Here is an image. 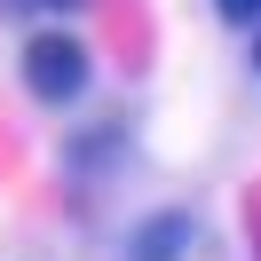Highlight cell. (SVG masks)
I'll list each match as a JSON object with an SVG mask.
<instances>
[{"label": "cell", "mask_w": 261, "mask_h": 261, "mask_svg": "<svg viewBox=\"0 0 261 261\" xmlns=\"http://www.w3.org/2000/svg\"><path fill=\"white\" fill-rule=\"evenodd\" d=\"M16 80H24V95L32 103H80L87 87H95V56H87V40L80 32H64V24H32L24 32V48H16Z\"/></svg>", "instance_id": "obj_1"}, {"label": "cell", "mask_w": 261, "mask_h": 261, "mask_svg": "<svg viewBox=\"0 0 261 261\" xmlns=\"http://www.w3.org/2000/svg\"><path fill=\"white\" fill-rule=\"evenodd\" d=\"M190 238H198V222H190L182 206L143 214V229L127 238V261H182V253H190Z\"/></svg>", "instance_id": "obj_2"}, {"label": "cell", "mask_w": 261, "mask_h": 261, "mask_svg": "<svg viewBox=\"0 0 261 261\" xmlns=\"http://www.w3.org/2000/svg\"><path fill=\"white\" fill-rule=\"evenodd\" d=\"M214 16L222 24H261V0H214Z\"/></svg>", "instance_id": "obj_3"}, {"label": "cell", "mask_w": 261, "mask_h": 261, "mask_svg": "<svg viewBox=\"0 0 261 261\" xmlns=\"http://www.w3.org/2000/svg\"><path fill=\"white\" fill-rule=\"evenodd\" d=\"M253 71H261V24H253Z\"/></svg>", "instance_id": "obj_4"}]
</instances>
